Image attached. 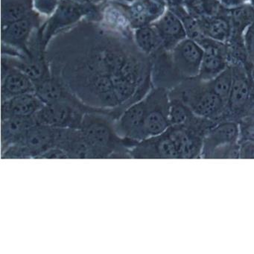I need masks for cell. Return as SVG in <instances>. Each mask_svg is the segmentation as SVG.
<instances>
[{"mask_svg":"<svg viewBox=\"0 0 254 254\" xmlns=\"http://www.w3.org/2000/svg\"><path fill=\"white\" fill-rule=\"evenodd\" d=\"M171 55L175 68L184 79L198 76L203 50L197 41L186 38L171 51Z\"/></svg>","mask_w":254,"mask_h":254,"instance_id":"8fae6325","label":"cell"},{"mask_svg":"<svg viewBox=\"0 0 254 254\" xmlns=\"http://www.w3.org/2000/svg\"><path fill=\"white\" fill-rule=\"evenodd\" d=\"M233 74L231 64L229 65L224 71L216 77L207 81L211 90L227 105L230 97L232 85H233Z\"/></svg>","mask_w":254,"mask_h":254,"instance_id":"d4e9b609","label":"cell"},{"mask_svg":"<svg viewBox=\"0 0 254 254\" xmlns=\"http://www.w3.org/2000/svg\"><path fill=\"white\" fill-rule=\"evenodd\" d=\"M86 113L70 104H47L35 116L37 124L62 128L79 129Z\"/></svg>","mask_w":254,"mask_h":254,"instance_id":"ba28073f","label":"cell"},{"mask_svg":"<svg viewBox=\"0 0 254 254\" xmlns=\"http://www.w3.org/2000/svg\"><path fill=\"white\" fill-rule=\"evenodd\" d=\"M169 97L182 101L196 115L215 123L221 121L226 104L198 77L187 78L169 90Z\"/></svg>","mask_w":254,"mask_h":254,"instance_id":"3957f363","label":"cell"},{"mask_svg":"<svg viewBox=\"0 0 254 254\" xmlns=\"http://www.w3.org/2000/svg\"><path fill=\"white\" fill-rule=\"evenodd\" d=\"M123 3L133 30L152 25L167 9L160 0H133L130 3Z\"/></svg>","mask_w":254,"mask_h":254,"instance_id":"5bb4252c","label":"cell"},{"mask_svg":"<svg viewBox=\"0 0 254 254\" xmlns=\"http://www.w3.org/2000/svg\"><path fill=\"white\" fill-rule=\"evenodd\" d=\"M38 159H69V157L62 148L53 147L41 154Z\"/></svg>","mask_w":254,"mask_h":254,"instance_id":"4dcf8cb0","label":"cell"},{"mask_svg":"<svg viewBox=\"0 0 254 254\" xmlns=\"http://www.w3.org/2000/svg\"><path fill=\"white\" fill-rule=\"evenodd\" d=\"M36 125L35 117H11L1 120V151L20 142Z\"/></svg>","mask_w":254,"mask_h":254,"instance_id":"44dd1931","label":"cell"},{"mask_svg":"<svg viewBox=\"0 0 254 254\" xmlns=\"http://www.w3.org/2000/svg\"><path fill=\"white\" fill-rule=\"evenodd\" d=\"M197 42L203 50L201 66L197 77L203 81H210L230 64L228 45L206 36Z\"/></svg>","mask_w":254,"mask_h":254,"instance_id":"9c48e42d","label":"cell"},{"mask_svg":"<svg viewBox=\"0 0 254 254\" xmlns=\"http://www.w3.org/2000/svg\"><path fill=\"white\" fill-rule=\"evenodd\" d=\"M239 145L240 159H254V141H241Z\"/></svg>","mask_w":254,"mask_h":254,"instance_id":"f546056e","label":"cell"},{"mask_svg":"<svg viewBox=\"0 0 254 254\" xmlns=\"http://www.w3.org/2000/svg\"><path fill=\"white\" fill-rule=\"evenodd\" d=\"M200 32L204 36L227 44L231 38L232 26L228 9L212 17L197 19Z\"/></svg>","mask_w":254,"mask_h":254,"instance_id":"ffe728a7","label":"cell"},{"mask_svg":"<svg viewBox=\"0 0 254 254\" xmlns=\"http://www.w3.org/2000/svg\"><path fill=\"white\" fill-rule=\"evenodd\" d=\"M250 4H251L254 8V0H251V1H250Z\"/></svg>","mask_w":254,"mask_h":254,"instance_id":"8d00e7d4","label":"cell"},{"mask_svg":"<svg viewBox=\"0 0 254 254\" xmlns=\"http://www.w3.org/2000/svg\"><path fill=\"white\" fill-rule=\"evenodd\" d=\"M239 123L224 120L217 123L203 139L200 159H208L212 151L223 145L239 142Z\"/></svg>","mask_w":254,"mask_h":254,"instance_id":"e0dca14e","label":"cell"},{"mask_svg":"<svg viewBox=\"0 0 254 254\" xmlns=\"http://www.w3.org/2000/svg\"><path fill=\"white\" fill-rule=\"evenodd\" d=\"M169 99V118L171 126H181L185 124L194 112L180 99L170 97Z\"/></svg>","mask_w":254,"mask_h":254,"instance_id":"484cf974","label":"cell"},{"mask_svg":"<svg viewBox=\"0 0 254 254\" xmlns=\"http://www.w3.org/2000/svg\"><path fill=\"white\" fill-rule=\"evenodd\" d=\"M56 128L36 125L28 131L20 142L1 151V157L3 160L39 158L41 154L56 146Z\"/></svg>","mask_w":254,"mask_h":254,"instance_id":"5b68a950","label":"cell"},{"mask_svg":"<svg viewBox=\"0 0 254 254\" xmlns=\"http://www.w3.org/2000/svg\"><path fill=\"white\" fill-rule=\"evenodd\" d=\"M1 66V102L19 95L35 93V84L24 72L5 61L2 60Z\"/></svg>","mask_w":254,"mask_h":254,"instance_id":"9a60e30c","label":"cell"},{"mask_svg":"<svg viewBox=\"0 0 254 254\" xmlns=\"http://www.w3.org/2000/svg\"><path fill=\"white\" fill-rule=\"evenodd\" d=\"M251 0H219L220 3L226 9H233L249 4Z\"/></svg>","mask_w":254,"mask_h":254,"instance_id":"1f68e13d","label":"cell"},{"mask_svg":"<svg viewBox=\"0 0 254 254\" xmlns=\"http://www.w3.org/2000/svg\"><path fill=\"white\" fill-rule=\"evenodd\" d=\"M145 105L144 99L126 108L117 120L115 128L124 139L139 141L145 139Z\"/></svg>","mask_w":254,"mask_h":254,"instance_id":"7c38bea8","label":"cell"},{"mask_svg":"<svg viewBox=\"0 0 254 254\" xmlns=\"http://www.w3.org/2000/svg\"><path fill=\"white\" fill-rule=\"evenodd\" d=\"M251 76H252L253 79L254 80V67L253 68L251 72Z\"/></svg>","mask_w":254,"mask_h":254,"instance_id":"d590c367","label":"cell"},{"mask_svg":"<svg viewBox=\"0 0 254 254\" xmlns=\"http://www.w3.org/2000/svg\"><path fill=\"white\" fill-rule=\"evenodd\" d=\"M61 0H33L35 11L45 18H48L56 11Z\"/></svg>","mask_w":254,"mask_h":254,"instance_id":"83f0119b","label":"cell"},{"mask_svg":"<svg viewBox=\"0 0 254 254\" xmlns=\"http://www.w3.org/2000/svg\"><path fill=\"white\" fill-rule=\"evenodd\" d=\"M184 5L189 14L196 20L217 15L226 9L219 0H185Z\"/></svg>","mask_w":254,"mask_h":254,"instance_id":"cb8c5ba5","label":"cell"},{"mask_svg":"<svg viewBox=\"0 0 254 254\" xmlns=\"http://www.w3.org/2000/svg\"><path fill=\"white\" fill-rule=\"evenodd\" d=\"M144 101L145 137L156 136L166 131L171 126L169 90L154 87L144 98Z\"/></svg>","mask_w":254,"mask_h":254,"instance_id":"8992f818","label":"cell"},{"mask_svg":"<svg viewBox=\"0 0 254 254\" xmlns=\"http://www.w3.org/2000/svg\"><path fill=\"white\" fill-rule=\"evenodd\" d=\"M151 59V79L154 87L170 90L185 80L175 68L171 52L163 47Z\"/></svg>","mask_w":254,"mask_h":254,"instance_id":"4fadbf2b","label":"cell"},{"mask_svg":"<svg viewBox=\"0 0 254 254\" xmlns=\"http://www.w3.org/2000/svg\"><path fill=\"white\" fill-rule=\"evenodd\" d=\"M100 11L101 4L89 5L79 3L74 0H61L55 12L45 20L39 29L41 41L46 50L56 35L82 20L99 22Z\"/></svg>","mask_w":254,"mask_h":254,"instance_id":"277c9868","label":"cell"},{"mask_svg":"<svg viewBox=\"0 0 254 254\" xmlns=\"http://www.w3.org/2000/svg\"><path fill=\"white\" fill-rule=\"evenodd\" d=\"M52 75L83 103L97 109L133 105L154 87L151 59L133 39L84 20L56 35L46 50Z\"/></svg>","mask_w":254,"mask_h":254,"instance_id":"6da1fadb","label":"cell"},{"mask_svg":"<svg viewBox=\"0 0 254 254\" xmlns=\"http://www.w3.org/2000/svg\"><path fill=\"white\" fill-rule=\"evenodd\" d=\"M133 39L139 51L148 57L163 48L161 38L153 24L134 29Z\"/></svg>","mask_w":254,"mask_h":254,"instance_id":"603a6c76","label":"cell"},{"mask_svg":"<svg viewBox=\"0 0 254 254\" xmlns=\"http://www.w3.org/2000/svg\"><path fill=\"white\" fill-rule=\"evenodd\" d=\"M208 159H240L239 142L228 144L216 148Z\"/></svg>","mask_w":254,"mask_h":254,"instance_id":"4316f807","label":"cell"},{"mask_svg":"<svg viewBox=\"0 0 254 254\" xmlns=\"http://www.w3.org/2000/svg\"><path fill=\"white\" fill-rule=\"evenodd\" d=\"M47 18L35 11L26 18L1 26L2 46L11 47L30 58L29 45L35 31L39 29Z\"/></svg>","mask_w":254,"mask_h":254,"instance_id":"52a82bcc","label":"cell"},{"mask_svg":"<svg viewBox=\"0 0 254 254\" xmlns=\"http://www.w3.org/2000/svg\"><path fill=\"white\" fill-rule=\"evenodd\" d=\"M153 25L161 38L163 48L167 51H172L180 42L187 38L184 23L169 8Z\"/></svg>","mask_w":254,"mask_h":254,"instance_id":"ac0fdd59","label":"cell"},{"mask_svg":"<svg viewBox=\"0 0 254 254\" xmlns=\"http://www.w3.org/2000/svg\"><path fill=\"white\" fill-rule=\"evenodd\" d=\"M80 130L90 143L96 159H131L130 151L137 141L121 137L115 120L102 113H87Z\"/></svg>","mask_w":254,"mask_h":254,"instance_id":"7a4b0ae2","label":"cell"},{"mask_svg":"<svg viewBox=\"0 0 254 254\" xmlns=\"http://www.w3.org/2000/svg\"><path fill=\"white\" fill-rule=\"evenodd\" d=\"M111 1H117V2H126V3H130L133 0H111Z\"/></svg>","mask_w":254,"mask_h":254,"instance_id":"e575fe53","label":"cell"},{"mask_svg":"<svg viewBox=\"0 0 254 254\" xmlns=\"http://www.w3.org/2000/svg\"><path fill=\"white\" fill-rule=\"evenodd\" d=\"M99 23L111 32L133 39V30L123 2L111 0H105L102 2Z\"/></svg>","mask_w":254,"mask_h":254,"instance_id":"2e32d148","label":"cell"},{"mask_svg":"<svg viewBox=\"0 0 254 254\" xmlns=\"http://www.w3.org/2000/svg\"><path fill=\"white\" fill-rule=\"evenodd\" d=\"M74 1L84 5H98L105 2V0H74Z\"/></svg>","mask_w":254,"mask_h":254,"instance_id":"836d02e7","label":"cell"},{"mask_svg":"<svg viewBox=\"0 0 254 254\" xmlns=\"http://www.w3.org/2000/svg\"><path fill=\"white\" fill-rule=\"evenodd\" d=\"M245 45L249 63L251 66H254V22L246 31Z\"/></svg>","mask_w":254,"mask_h":254,"instance_id":"f1b7e54d","label":"cell"},{"mask_svg":"<svg viewBox=\"0 0 254 254\" xmlns=\"http://www.w3.org/2000/svg\"><path fill=\"white\" fill-rule=\"evenodd\" d=\"M45 104L35 93H26L1 102V120L35 117Z\"/></svg>","mask_w":254,"mask_h":254,"instance_id":"d6986e66","label":"cell"},{"mask_svg":"<svg viewBox=\"0 0 254 254\" xmlns=\"http://www.w3.org/2000/svg\"><path fill=\"white\" fill-rule=\"evenodd\" d=\"M35 11L33 0H1V26L26 18Z\"/></svg>","mask_w":254,"mask_h":254,"instance_id":"7402d4cb","label":"cell"},{"mask_svg":"<svg viewBox=\"0 0 254 254\" xmlns=\"http://www.w3.org/2000/svg\"><path fill=\"white\" fill-rule=\"evenodd\" d=\"M131 159H181L169 130L139 141L130 151Z\"/></svg>","mask_w":254,"mask_h":254,"instance_id":"30bf717a","label":"cell"},{"mask_svg":"<svg viewBox=\"0 0 254 254\" xmlns=\"http://www.w3.org/2000/svg\"><path fill=\"white\" fill-rule=\"evenodd\" d=\"M160 1L164 3L169 9L184 5L185 2V0H160Z\"/></svg>","mask_w":254,"mask_h":254,"instance_id":"d6a6232c","label":"cell"}]
</instances>
